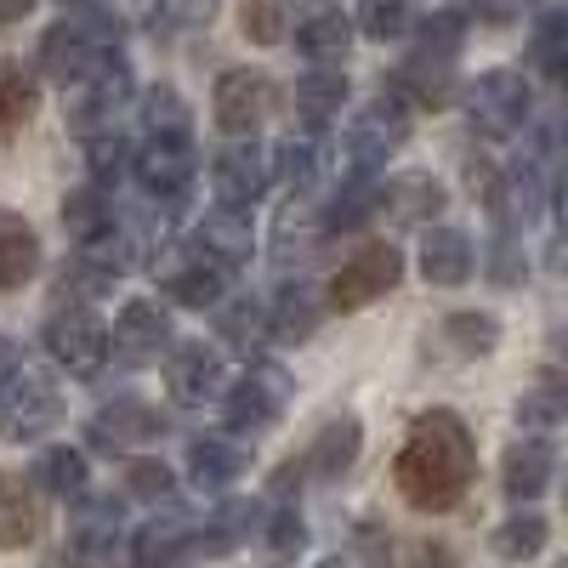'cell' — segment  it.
Instances as JSON below:
<instances>
[{"label": "cell", "instance_id": "cell-27", "mask_svg": "<svg viewBox=\"0 0 568 568\" xmlns=\"http://www.w3.org/2000/svg\"><path fill=\"white\" fill-rule=\"evenodd\" d=\"M471 240L460 227H433L420 240V278L426 284H438V291H455V284H466L471 278Z\"/></svg>", "mask_w": 568, "mask_h": 568}, {"label": "cell", "instance_id": "cell-3", "mask_svg": "<svg viewBox=\"0 0 568 568\" xmlns=\"http://www.w3.org/2000/svg\"><path fill=\"white\" fill-rule=\"evenodd\" d=\"M535 114V91L517 69H489L466 85V120L484 142H511Z\"/></svg>", "mask_w": 568, "mask_h": 568}, {"label": "cell", "instance_id": "cell-20", "mask_svg": "<svg viewBox=\"0 0 568 568\" xmlns=\"http://www.w3.org/2000/svg\"><path fill=\"white\" fill-rule=\"evenodd\" d=\"M291 34H296V52L318 69H336L353 52V18L342 7H324V0H313L302 18H291Z\"/></svg>", "mask_w": 568, "mask_h": 568}, {"label": "cell", "instance_id": "cell-32", "mask_svg": "<svg viewBox=\"0 0 568 568\" xmlns=\"http://www.w3.org/2000/svg\"><path fill=\"white\" fill-rule=\"evenodd\" d=\"M216 329H222V342L233 347V353H262L267 342H273V329H267V302H256V296H233L227 307H222V318H216Z\"/></svg>", "mask_w": 568, "mask_h": 568}, {"label": "cell", "instance_id": "cell-6", "mask_svg": "<svg viewBox=\"0 0 568 568\" xmlns=\"http://www.w3.org/2000/svg\"><path fill=\"white\" fill-rule=\"evenodd\" d=\"M398 278H404V251H398L393 240H369L364 251H353V256L336 267L324 302L336 307V313H358V307H369V302L393 296Z\"/></svg>", "mask_w": 568, "mask_h": 568}, {"label": "cell", "instance_id": "cell-14", "mask_svg": "<svg viewBox=\"0 0 568 568\" xmlns=\"http://www.w3.org/2000/svg\"><path fill=\"white\" fill-rule=\"evenodd\" d=\"M109 353L125 364V369H149L160 364V353H171V313L149 296H136L120 307L114 329H109Z\"/></svg>", "mask_w": 568, "mask_h": 568}, {"label": "cell", "instance_id": "cell-51", "mask_svg": "<svg viewBox=\"0 0 568 568\" xmlns=\"http://www.w3.org/2000/svg\"><path fill=\"white\" fill-rule=\"evenodd\" d=\"M29 358H23V347L12 342V336H0V393H7V382H12V375L23 369Z\"/></svg>", "mask_w": 568, "mask_h": 568}, {"label": "cell", "instance_id": "cell-39", "mask_svg": "<svg viewBox=\"0 0 568 568\" xmlns=\"http://www.w3.org/2000/svg\"><path fill=\"white\" fill-rule=\"evenodd\" d=\"M420 23V0H358V29L369 40H404Z\"/></svg>", "mask_w": 568, "mask_h": 568}, {"label": "cell", "instance_id": "cell-41", "mask_svg": "<svg viewBox=\"0 0 568 568\" xmlns=\"http://www.w3.org/2000/svg\"><path fill=\"white\" fill-rule=\"evenodd\" d=\"M85 165H91V182L98 187H120V176L131 171V142L109 125L98 136H85Z\"/></svg>", "mask_w": 568, "mask_h": 568}, {"label": "cell", "instance_id": "cell-48", "mask_svg": "<svg viewBox=\"0 0 568 568\" xmlns=\"http://www.w3.org/2000/svg\"><path fill=\"white\" fill-rule=\"evenodd\" d=\"M200 23H211V0H154V12H149L154 34H182Z\"/></svg>", "mask_w": 568, "mask_h": 568}, {"label": "cell", "instance_id": "cell-12", "mask_svg": "<svg viewBox=\"0 0 568 568\" xmlns=\"http://www.w3.org/2000/svg\"><path fill=\"white\" fill-rule=\"evenodd\" d=\"M200 171V154H194V136H149L142 149L131 154V176L149 200H182L187 182Z\"/></svg>", "mask_w": 568, "mask_h": 568}, {"label": "cell", "instance_id": "cell-22", "mask_svg": "<svg viewBox=\"0 0 568 568\" xmlns=\"http://www.w3.org/2000/svg\"><path fill=\"white\" fill-rule=\"evenodd\" d=\"M551 471H557V449L529 433V438L506 444V455H500V489H506V500L529 506V500H540L551 489Z\"/></svg>", "mask_w": 568, "mask_h": 568}, {"label": "cell", "instance_id": "cell-23", "mask_svg": "<svg viewBox=\"0 0 568 568\" xmlns=\"http://www.w3.org/2000/svg\"><path fill=\"white\" fill-rule=\"evenodd\" d=\"M40 529H45L40 489L23 478V471H0V551H23V546H34Z\"/></svg>", "mask_w": 568, "mask_h": 568}, {"label": "cell", "instance_id": "cell-1", "mask_svg": "<svg viewBox=\"0 0 568 568\" xmlns=\"http://www.w3.org/2000/svg\"><path fill=\"white\" fill-rule=\"evenodd\" d=\"M478 478V438L455 409H426L409 420V433L393 460V484L415 511H455Z\"/></svg>", "mask_w": 568, "mask_h": 568}, {"label": "cell", "instance_id": "cell-31", "mask_svg": "<svg viewBox=\"0 0 568 568\" xmlns=\"http://www.w3.org/2000/svg\"><path fill=\"white\" fill-rule=\"evenodd\" d=\"M273 176H284V187H296V194H307V187H318L324 176V142L313 136V125L296 136H284L278 142V154H273Z\"/></svg>", "mask_w": 568, "mask_h": 568}, {"label": "cell", "instance_id": "cell-9", "mask_svg": "<svg viewBox=\"0 0 568 568\" xmlns=\"http://www.w3.org/2000/svg\"><path fill=\"white\" fill-rule=\"evenodd\" d=\"M63 91H69V98H63L69 125H74L80 136H98V131H109V125H114V114H120V109H125V98H131V69H125V58L114 52V58H103L91 74L69 80Z\"/></svg>", "mask_w": 568, "mask_h": 568}, {"label": "cell", "instance_id": "cell-54", "mask_svg": "<svg viewBox=\"0 0 568 568\" xmlns=\"http://www.w3.org/2000/svg\"><path fill=\"white\" fill-rule=\"evenodd\" d=\"M313 568H347L342 557H324V562H313Z\"/></svg>", "mask_w": 568, "mask_h": 568}, {"label": "cell", "instance_id": "cell-29", "mask_svg": "<svg viewBox=\"0 0 568 568\" xmlns=\"http://www.w3.org/2000/svg\"><path fill=\"white\" fill-rule=\"evenodd\" d=\"M45 251H40V233L12 216V211H0V291H23V284L40 273Z\"/></svg>", "mask_w": 568, "mask_h": 568}, {"label": "cell", "instance_id": "cell-24", "mask_svg": "<svg viewBox=\"0 0 568 568\" xmlns=\"http://www.w3.org/2000/svg\"><path fill=\"white\" fill-rule=\"evenodd\" d=\"M194 245H200L205 256H216L222 267H240V262H251V251H256V222H251V211H240V205H216V211H205V216L194 222Z\"/></svg>", "mask_w": 568, "mask_h": 568}, {"label": "cell", "instance_id": "cell-2", "mask_svg": "<svg viewBox=\"0 0 568 568\" xmlns=\"http://www.w3.org/2000/svg\"><path fill=\"white\" fill-rule=\"evenodd\" d=\"M120 34H125L120 12L98 7V0H74V12L40 34V69L52 74L58 85H69V80L91 74L103 58H114Z\"/></svg>", "mask_w": 568, "mask_h": 568}, {"label": "cell", "instance_id": "cell-13", "mask_svg": "<svg viewBox=\"0 0 568 568\" xmlns=\"http://www.w3.org/2000/svg\"><path fill=\"white\" fill-rule=\"evenodd\" d=\"M165 393H171V404H182V409L216 404V398L227 393L222 347H211V342H182V347H171V358H165Z\"/></svg>", "mask_w": 568, "mask_h": 568}, {"label": "cell", "instance_id": "cell-33", "mask_svg": "<svg viewBox=\"0 0 568 568\" xmlns=\"http://www.w3.org/2000/svg\"><path fill=\"white\" fill-rule=\"evenodd\" d=\"M267 329H273V342H307L318 329V296L307 291L302 278L278 291V302L267 307Z\"/></svg>", "mask_w": 568, "mask_h": 568}, {"label": "cell", "instance_id": "cell-21", "mask_svg": "<svg viewBox=\"0 0 568 568\" xmlns=\"http://www.w3.org/2000/svg\"><path fill=\"white\" fill-rule=\"evenodd\" d=\"M194 529H200V517H187V511H154L149 524L131 535V568H176V562H187Z\"/></svg>", "mask_w": 568, "mask_h": 568}, {"label": "cell", "instance_id": "cell-53", "mask_svg": "<svg viewBox=\"0 0 568 568\" xmlns=\"http://www.w3.org/2000/svg\"><path fill=\"white\" fill-rule=\"evenodd\" d=\"M34 12V0H0V29H7V23H23Z\"/></svg>", "mask_w": 568, "mask_h": 568}, {"label": "cell", "instance_id": "cell-5", "mask_svg": "<svg viewBox=\"0 0 568 568\" xmlns=\"http://www.w3.org/2000/svg\"><path fill=\"white\" fill-rule=\"evenodd\" d=\"M45 353H52L58 369H69L74 382H98L109 369V324L91 313V307H63L45 318Z\"/></svg>", "mask_w": 568, "mask_h": 568}, {"label": "cell", "instance_id": "cell-17", "mask_svg": "<svg viewBox=\"0 0 568 568\" xmlns=\"http://www.w3.org/2000/svg\"><path fill=\"white\" fill-rule=\"evenodd\" d=\"M495 347H500L495 313H449L426 336V358H438V364H471V358H489Z\"/></svg>", "mask_w": 568, "mask_h": 568}, {"label": "cell", "instance_id": "cell-37", "mask_svg": "<svg viewBox=\"0 0 568 568\" xmlns=\"http://www.w3.org/2000/svg\"><path fill=\"white\" fill-rule=\"evenodd\" d=\"M546 540H551V524L540 511H511L506 524L495 529V557H506V562H535L540 551H546Z\"/></svg>", "mask_w": 568, "mask_h": 568}, {"label": "cell", "instance_id": "cell-35", "mask_svg": "<svg viewBox=\"0 0 568 568\" xmlns=\"http://www.w3.org/2000/svg\"><path fill=\"white\" fill-rule=\"evenodd\" d=\"M85 478H91V466H85V455H80V449H69V444L40 449V460H34V489L58 495V500L85 495Z\"/></svg>", "mask_w": 568, "mask_h": 568}, {"label": "cell", "instance_id": "cell-42", "mask_svg": "<svg viewBox=\"0 0 568 568\" xmlns=\"http://www.w3.org/2000/svg\"><path fill=\"white\" fill-rule=\"evenodd\" d=\"M58 278H63V284H58V302L91 307L98 296H109V291H114V278H120V273H109V267H98V262L74 256V262H63V273H58Z\"/></svg>", "mask_w": 568, "mask_h": 568}, {"label": "cell", "instance_id": "cell-18", "mask_svg": "<svg viewBox=\"0 0 568 568\" xmlns=\"http://www.w3.org/2000/svg\"><path fill=\"white\" fill-rule=\"evenodd\" d=\"M358 449H364V426H358V415H336V420H324L318 433H313V444L296 455V466H302V478L336 484V478H347V471H353Z\"/></svg>", "mask_w": 568, "mask_h": 568}, {"label": "cell", "instance_id": "cell-47", "mask_svg": "<svg viewBox=\"0 0 568 568\" xmlns=\"http://www.w3.org/2000/svg\"><path fill=\"white\" fill-rule=\"evenodd\" d=\"M125 495H136V500H149V506H165L171 495H176V478H171V466L165 460H131L125 466Z\"/></svg>", "mask_w": 568, "mask_h": 568}, {"label": "cell", "instance_id": "cell-52", "mask_svg": "<svg viewBox=\"0 0 568 568\" xmlns=\"http://www.w3.org/2000/svg\"><path fill=\"white\" fill-rule=\"evenodd\" d=\"M45 568H103V562H98V557H85L80 546H63V551L45 557Z\"/></svg>", "mask_w": 568, "mask_h": 568}, {"label": "cell", "instance_id": "cell-50", "mask_svg": "<svg viewBox=\"0 0 568 568\" xmlns=\"http://www.w3.org/2000/svg\"><path fill=\"white\" fill-rule=\"evenodd\" d=\"M517 278H524V251H517V240L506 233L495 245V284H517Z\"/></svg>", "mask_w": 568, "mask_h": 568}, {"label": "cell", "instance_id": "cell-45", "mask_svg": "<svg viewBox=\"0 0 568 568\" xmlns=\"http://www.w3.org/2000/svg\"><path fill=\"white\" fill-rule=\"evenodd\" d=\"M466 12L460 7H438L433 18L420 23V58H444V63H455V52H460V40H466Z\"/></svg>", "mask_w": 568, "mask_h": 568}, {"label": "cell", "instance_id": "cell-38", "mask_svg": "<svg viewBox=\"0 0 568 568\" xmlns=\"http://www.w3.org/2000/svg\"><path fill=\"white\" fill-rule=\"evenodd\" d=\"M187 131H194V114H187L176 85L142 91V136H187Z\"/></svg>", "mask_w": 568, "mask_h": 568}, {"label": "cell", "instance_id": "cell-8", "mask_svg": "<svg viewBox=\"0 0 568 568\" xmlns=\"http://www.w3.org/2000/svg\"><path fill=\"white\" fill-rule=\"evenodd\" d=\"M404 136H409V103L398 98L393 85H382V98L369 103V114L342 136V165H347V176H375Z\"/></svg>", "mask_w": 568, "mask_h": 568}, {"label": "cell", "instance_id": "cell-4", "mask_svg": "<svg viewBox=\"0 0 568 568\" xmlns=\"http://www.w3.org/2000/svg\"><path fill=\"white\" fill-rule=\"evenodd\" d=\"M291 393H296L291 369L273 364V358H256L240 382L222 393V404H227V433H233V438H256V433H267V426H278V415L291 409Z\"/></svg>", "mask_w": 568, "mask_h": 568}, {"label": "cell", "instance_id": "cell-15", "mask_svg": "<svg viewBox=\"0 0 568 568\" xmlns=\"http://www.w3.org/2000/svg\"><path fill=\"white\" fill-rule=\"evenodd\" d=\"M227 273L216 256H205L200 245H187V251H171L165 267H160V284H165V296L176 307H216L222 291H227Z\"/></svg>", "mask_w": 568, "mask_h": 568}, {"label": "cell", "instance_id": "cell-34", "mask_svg": "<svg viewBox=\"0 0 568 568\" xmlns=\"http://www.w3.org/2000/svg\"><path fill=\"white\" fill-rule=\"evenodd\" d=\"M256 535H262V557H267L273 568H291V562L302 557V546H307V524H302L296 506L262 511V517H256Z\"/></svg>", "mask_w": 568, "mask_h": 568}, {"label": "cell", "instance_id": "cell-28", "mask_svg": "<svg viewBox=\"0 0 568 568\" xmlns=\"http://www.w3.org/2000/svg\"><path fill=\"white\" fill-rule=\"evenodd\" d=\"M324 240H329V233H324V222H318V205H307V194H296L291 205L278 211V227H273V262H278V267L307 262Z\"/></svg>", "mask_w": 568, "mask_h": 568}, {"label": "cell", "instance_id": "cell-30", "mask_svg": "<svg viewBox=\"0 0 568 568\" xmlns=\"http://www.w3.org/2000/svg\"><path fill=\"white\" fill-rule=\"evenodd\" d=\"M347 74L342 69H313V74H302L296 80V114L313 125V131H324L329 120H336L342 109H347Z\"/></svg>", "mask_w": 568, "mask_h": 568}, {"label": "cell", "instance_id": "cell-19", "mask_svg": "<svg viewBox=\"0 0 568 568\" xmlns=\"http://www.w3.org/2000/svg\"><path fill=\"white\" fill-rule=\"evenodd\" d=\"M85 433H91V444L109 449V455H131V449H142V444L165 438V415L149 409V404H136V398H120V404H109V409L91 415Z\"/></svg>", "mask_w": 568, "mask_h": 568}, {"label": "cell", "instance_id": "cell-11", "mask_svg": "<svg viewBox=\"0 0 568 568\" xmlns=\"http://www.w3.org/2000/svg\"><path fill=\"white\" fill-rule=\"evenodd\" d=\"M211 187H216V205L251 211L273 187V154L256 136H227L216 149V160H211Z\"/></svg>", "mask_w": 568, "mask_h": 568}, {"label": "cell", "instance_id": "cell-49", "mask_svg": "<svg viewBox=\"0 0 568 568\" xmlns=\"http://www.w3.org/2000/svg\"><path fill=\"white\" fill-rule=\"evenodd\" d=\"M529 12V0H471L466 18H484V23H517Z\"/></svg>", "mask_w": 568, "mask_h": 568}, {"label": "cell", "instance_id": "cell-44", "mask_svg": "<svg viewBox=\"0 0 568 568\" xmlns=\"http://www.w3.org/2000/svg\"><path fill=\"white\" fill-rule=\"evenodd\" d=\"M291 18H296L291 0H245L240 29H245L256 45H278V40H291Z\"/></svg>", "mask_w": 568, "mask_h": 568}, {"label": "cell", "instance_id": "cell-25", "mask_svg": "<svg viewBox=\"0 0 568 568\" xmlns=\"http://www.w3.org/2000/svg\"><path fill=\"white\" fill-rule=\"evenodd\" d=\"M80 506H74V524H69V546H80L85 557H98L103 568L114 562V546H120V535H125V511H120V500L114 495H74Z\"/></svg>", "mask_w": 568, "mask_h": 568}, {"label": "cell", "instance_id": "cell-46", "mask_svg": "<svg viewBox=\"0 0 568 568\" xmlns=\"http://www.w3.org/2000/svg\"><path fill=\"white\" fill-rule=\"evenodd\" d=\"M535 69L557 85L562 80V69H568V18L551 7L546 18H540V29H535Z\"/></svg>", "mask_w": 568, "mask_h": 568}, {"label": "cell", "instance_id": "cell-16", "mask_svg": "<svg viewBox=\"0 0 568 568\" xmlns=\"http://www.w3.org/2000/svg\"><path fill=\"white\" fill-rule=\"evenodd\" d=\"M444 205H449V194L433 171H398L375 194V211H387V222H398V227H433V216H444Z\"/></svg>", "mask_w": 568, "mask_h": 568}, {"label": "cell", "instance_id": "cell-26", "mask_svg": "<svg viewBox=\"0 0 568 568\" xmlns=\"http://www.w3.org/2000/svg\"><path fill=\"white\" fill-rule=\"evenodd\" d=\"M245 466H251V449L240 438H222V433H205L187 444V478H194L205 495H222L227 484H240L245 478Z\"/></svg>", "mask_w": 568, "mask_h": 568}, {"label": "cell", "instance_id": "cell-10", "mask_svg": "<svg viewBox=\"0 0 568 568\" xmlns=\"http://www.w3.org/2000/svg\"><path fill=\"white\" fill-rule=\"evenodd\" d=\"M278 103V85L262 69H222L211 85V114L222 125V136H256L267 125Z\"/></svg>", "mask_w": 568, "mask_h": 568}, {"label": "cell", "instance_id": "cell-36", "mask_svg": "<svg viewBox=\"0 0 568 568\" xmlns=\"http://www.w3.org/2000/svg\"><path fill=\"white\" fill-rule=\"evenodd\" d=\"M375 194H382V182L375 176H347L342 182V194H329V205L318 211L324 233H353L375 216Z\"/></svg>", "mask_w": 568, "mask_h": 568}, {"label": "cell", "instance_id": "cell-43", "mask_svg": "<svg viewBox=\"0 0 568 568\" xmlns=\"http://www.w3.org/2000/svg\"><path fill=\"white\" fill-rule=\"evenodd\" d=\"M562 415H568V398H562L557 382H546V387H535V393L517 398V426H524V433H535V438L557 433Z\"/></svg>", "mask_w": 568, "mask_h": 568}, {"label": "cell", "instance_id": "cell-7", "mask_svg": "<svg viewBox=\"0 0 568 568\" xmlns=\"http://www.w3.org/2000/svg\"><path fill=\"white\" fill-rule=\"evenodd\" d=\"M63 420V393H58V382L45 369H18L12 382H7V393H0V438L7 444H34V438H45L52 426Z\"/></svg>", "mask_w": 568, "mask_h": 568}, {"label": "cell", "instance_id": "cell-40", "mask_svg": "<svg viewBox=\"0 0 568 568\" xmlns=\"http://www.w3.org/2000/svg\"><path fill=\"white\" fill-rule=\"evenodd\" d=\"M34 109H40V85H34V74H29L23 63H0V125L18 131V125L34 120Z\"/></svg>", "mask_w": 568, "mask_h": 568}, {"label": "cell", "instance_id": "cell-55", "mask_svg": "<svg viewBox=\"0 0 568 568\" xmlns=\"http://www.w3.org/2000/svg\"><path fill=\"white\" fill-rule=\"evenodd\" d=\"M69 7H74V0H69Z\"/></svg>", "mask_w": 568, "mask_h": 568}]
</instances>
